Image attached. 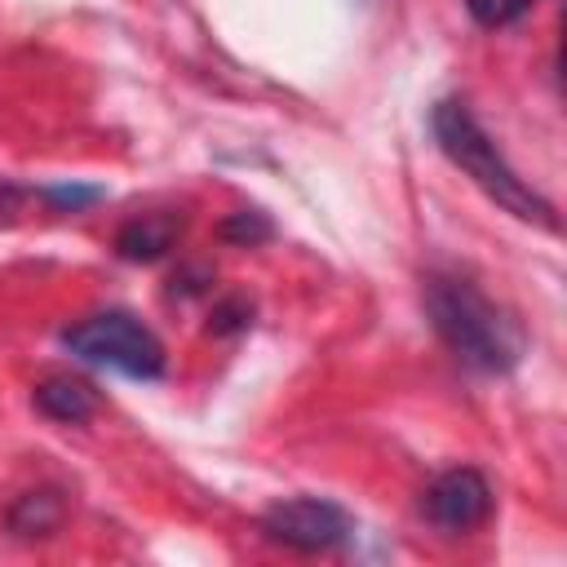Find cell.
I'll return each instance as SVG.
<instances>
[{
    "mask_svg": "<svg viewBox=\"0 0 567 567\" xmlns=\"http://www.w3.org/2000/svg\"><path fill=\"white\" fill-rule=\"evenodd\" d=\"M425 310L434 332L447 341V350L483 372H509L523 359V323L496 306L474 279L465 275H430L425 279Z\"/></svg>",
    "mask_w": 567,
    "mask_h": 567,
    "instance_id": "1",
    "label": "cell"
},
{
    "mask_svg": "<svg viewBox=\"0 0 567 567\" xmlns=\"http://www.w3.org/2000/svg\"><path fill=\"white\" fill-rule=\"evenodd\" d=\"M434 137L443 146V155L505 213H514L518 221H536L545 230H558V213L549 199H540L496 151V142L483 133V124L470 115V106L461 102H439L434 106Z\"/></svg>",
    "mask_w": 567,
    "mask_h": 567,
    "instance_id": "2",
    "label": "cell"
},
{
    "mask_svg": "<svg viewBox=\"0 0 567 567\" xmlns=\"http://www.w3.org/2000/svg\"><path fill=\"white\" fill-rule=\"evenodd\" d=\"M66 350L97 363V368H115L124 377H137V381H151L164 372V346L159 337L128 310H102V315H89L80 323H71L62 332Z\"/></svg>",
    "mask_w": 567,
    "mask_h": 567,
    "instance_id": "3",
    "label": "cell"
},
{
    "mask_svg": "<svg viewBox=\"0 0 567 567\" xmlns=\"http://www.w3.org/2000/svg\"><path fill=\"white\" fill-rule=\"evenodd\" d=\"M261 532L279 545H292V549H332L350 536V514L332 501H319V496H292V501H279L261 514Z\"/></svg>",
    "mask_w": 567,
    "mask_h": 567,
    "instance_id": "4",
    "label": "cell"
},
{
    "mask_svg": "<svg viewBox=\"0 0 567 567\" xmlns=\"http://www.w3.org/2000/svg\"><path fill=\"white\" fill-rule=\"evenodd\" d=\"M421 514L439 527V532H470L492 514V487L478 470L456 465L443 470L425 492H421Z\"/></svg>",
    "mask_w": 567,
    "mask_h": 567,
    "instance_id": "5",
    "label": "cell"
},
{
    "mask_svg": "<svg viewBox=\"0 0 567 567\" xmlns=\"http://www.w3.org/2000/svg\"><path fill=\"white\" fill-rule=\"evenodd\" d=\"M177 230H182V217H173V213H142V217L120 226L115 252L128 257V261H155V257H164L173 248Z\"/></svg>",
    "mask_w": 567,
    "mask_h": 567,
    "instance_id": "6",
    "label": "cell"
},
{
    "mask_svg": "<svg viewBox=\"0 0 567 567\" xmlns=\"http://www.w3.org/2000/svg\"><path fill=\"white\" fill-rule=\"evenodd\" d=\"M31 403L49 416V421H66V425H80L97 412V394L75 381V377H44L35 390H31Z\"/></svg>",
    "mask_w": 567,
    "mask_h": 567,
    "instance_id": "7",
    "label": "cell"
},
{
    "mask_svg": "<svg viewBox=\"0 0 567 567\" xmlns=\"http://www.w3.org/2000/svg\"><path fill=\"white\" fill-rule=\"evenodd\" d=\"M62 518H66V501L58 492H49V487L18 496V505L9 509V527L18 536H53L62 527Z\"/></svg>",
    "mask_w": 567,
    "mask_h": 567,
    "instance_id": "8",
    "label": "cell"
},
{
    "mask_svg": "<svg viewBox=\"0 0 567 567\" xmlns=\"http://www.w3.org/2000/svg\"><path fill=\"white\" fill-rule=\"evenodd\" d=\"M536 0H465L470 18L478 27H505V22H518Z\"/></svg>",
    "mask_w": 567,
    "mask_h": 567,
    "instance_id": "9",
    "label": "cell"
},
{
    "mask_svg": "<svg viewBox=\"0 0 567 567\" xmlns=\"http://www.w3.org/2000/svg\"><path fill=\"white\" fill-rule=\"evenodd\" d=\"M221 235H226V239H244V244H252V239H266V235H270V221H261L257 213H235V217L221 226Z\"/></svg>",
    "mask_w": 567,
    "mask_h": 567,
    "instance_id": "10",
    "label": "cell"
}]
</instances>
